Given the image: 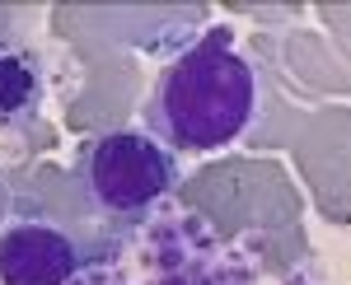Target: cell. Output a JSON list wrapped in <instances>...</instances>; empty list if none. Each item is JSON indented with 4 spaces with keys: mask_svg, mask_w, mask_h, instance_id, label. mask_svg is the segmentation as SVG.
<instances>
[{
    "mask_svg": "<svg viewBox=\"0 0 351 285\" xmlns=\"http://www.w3.org/2000/svg\"><path fill=\"white\" fill-rule=\"evenodd\" d=\"M80 271L75 238L43 220L19 215L0 225V285H71Z\"/></svg>",
    "mask_w": 351,
    "mask_h": 285,
    "instance_id": "3957f363",
    "label": "cell"
},
{
    "mask_svg": "<svg viewBox=\"0 0 351 285\" xmlns=\"http://www.w3.org/2000/svg\"><path fill=\"white\" fill-rule=\"evenodd\" d=\"M84 201L104 220H145L178 187V159L150 131H104L89 136L75 159Z\"/></svg>",
    "mask_w": 351,
    "mask_h": 285,
    "instance_id": "7a4b0ae2",
    "label": "cell"
},
{
    "mask_svg": "<svg viewBox=\"0 0 351 285\" xmlns=\"http://www.w3.org/2000/svg\"><path fill=\"white\" fill-rule=\"evenodd\" d=\"M258 117V71L234 47L230 28H206L164 66L141 108L145 131L164 150L216 155L234 145Z\"/></svg>",
    "mask_w": 351,
    "mask_h": 285,
    "instance_id": "6da1fadb",
    "label": "cell"
},
{
    "mask_svg": "<svg viewBox=\"0 0 351 285\" xmlns=\"http://www.w3.org/2000/svg\"><path fill=\"white\" fill-rule=\"evenodd\" d=\"M47 103V71L33 47L0 38V136L38 122Z\"/></svg>",
    "mask_w": 351,
    "mask_h": 285,
    "instance_id": "277c9868",
    "label": "cell"
}]
</instances>
